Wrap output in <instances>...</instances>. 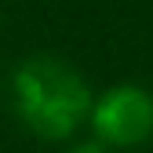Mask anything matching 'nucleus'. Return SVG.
Masks as SVG:
<instances>
[{
    "label": "nucleus",
    "mask_w": 153,
    "mask_h": 153,
    "mask_svg": "<svg viewBox=\"0 0 153 153\" xmlns=\"http://www.w3.org/2000/svg\"><path fill=\"white\" fill-rule=\"evenodd\" d=\"M95 91L69 59L36 51L15 62L7 73V106L36 142L66 146L88 128Z\"/></svg>",
    "instance_id": "obj_1"
},
{
    "label": "nucleus",
    "mask_w": 153,
    "mask_h": 153,
    "mask_svg": "<svg viewBox=\"0 0 153 153\" xmlns=\"http://www.w3.org/2000/svg\"><path fill=\"white\" fill-rule=\"evenodd\" d=\"M88 128H91V139L109 146L113 153L149 146L153 142V91L135 80L102 88L91 102Z\"/></svg>",
    "instance_id": "obj_2"
},
{
    "label": "nucleus",
    "mask_w": 153,
    "mask_h": 153,
    "mask_svg": "<svg viewBox=\"0 0 153 153\" xmlns=\"http://www.w3.org/2000/svg\"><path fill=\"white\" fill-rule=\"evenodd\" d=\"M62 153H113V149L102 146V142H95V139H73V142L62 146Z\"/></svg>",
    "instance_id": "obj_3"
}]
</instances>
